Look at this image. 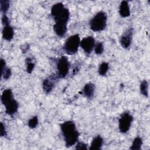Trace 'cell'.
I'll return each instance as SVG.
<instances>
[{
  "instance_id": "obj_1",
  "label": "cell",
  "mask_w": 150,
  "mask_h": 150,
  "mask_svg": "<svg viewBox=\"0 0 150 150\" xmlns=\"http://www.w3.org/2000/svg\"><path fill=\"white\" fill-rule=\"evenodd\" d=\"M60 128L66 146L70 147L74 145L77 142L79 136L75 123L72 121H67L60 125Z\"/></svg>"
},
{
  "instance_id": "obj_2",
  "label": "cell",
  "mask_w": 150,
  "mask_h": 150,
  "mask_svg": "<svg viewBox=\"0 0 150 150\" xmlns=\"http://www.w3.org/2000/svg\"><path fill=\"white\" fill-rule=\"evenodd\" d=\"M51 15L55 22H67L70 17V12L68 9L66 8L61 2L57 3L52 7Z\"/></svg>"
},
{
  "instance_id": "obj_3",
  "label": "cell",
  "mask_w": 150,
  "mask_h": 150,
  "mask_svg": "<svg viewBox=\"0 0 150 150\" xmlns=\"http://www.w3.org/2000/svg\"><path fill=\"white\" fill-rule=\"evenodd\" d=\"M107 16L106 13L104 11H100L90 20V29L94 32L102 31L107 26Z\"/></svg>"
},
{
  "instance_id": "obj_4",
  "label": "cell",
  "mask_w": 150,
  "mask_h": 150,
  "mask_svg": "<svg viewBox=\"0 0 150 150\" xmlns=\"http://www.w3.org/2000/svg\"><path fill=\"white\" fill-rule=\"evenodd\" d=\"M80 44V39L78 34L70 36L65 42L63 45V50L69 55L76 53L79 49Z\"/></svg>"
},
{
  "instance_id": "obj_5",
  "label": "cell",
  "mask_w": 150,
  "mask_h": 150,
  "mask_svg": "<svg viewBox=\"0 0 150 150\" xmlns=\"http://www.w3.org/2000/svg\"><path fill=\"white\" fill-rule=\"evenodd\" d=\"M133 120L132 116L127 112H124L119 119V129L122 133H126L130 128Z\"/></svg>"
},
{
  "instance_id": "obj_6",
  "label": "cell",
  "mask_w": 150,
  "mask_h": 150,
  "mask_svg": "<svg viewBox=\"0 0 150 150\" xmlns=\"http://www.w3.org/2000/svg\"><path fill=\"white\" fill-rule=\"evenodd\" d=\"M70 64L66 56H62L58 60L57 64V77L64 78L65 77L69 70Z\"/></svg>"
},
{
  "instance_id": "obj_7",
  "label": "cell",
  "mask_w": 150,
  "mask_h": 150,
  "mask_svg": "<svg viewBox=\"0 0 150 150\" xmlns=\"http://www.w3.org/2000/svg\"><path fill=\"white\" fill-rule=\"evenodd\" d=\"M95 39L93 36H87L80 41V46L87 54H90L95 46Z\"/></svg>"
},
{
  "instance_id": "obj_8",
  "label": "cell",
  "mask_w": 150,
  "mask_h": 150,
  "mask_svg": "<svg viewBox=\"0 0 150 150\" xmlns=\"http://www.w3.org/2000/svg\"><path fill=\"white\" fill-rule=\"evenodd\" d=\"M132 38V29L129 28L127 29L123 35L121 36L120 42L121 46L125 49H127L129 47Z\"/></svg>"
},
{
  "instance_id": "obj_9",
  "label": "cell",
  "mask_w": 150,
  "mask_h": 150,
  "mask_svg": "<svg viewBox=\"0 0 150 150\" xmlns=\"http://www.w3.org/2000/svg\"><path fill=\"white\" fill-rule=\"evenodd\" d=\"M67 22H55L53 25V30L54 33L59 37H63L67 32Z\"/></svg>"
},
{
  "instance_id": "obj_10",
  "label": "cell",
  "mask_w": 150,
  "mask_h": 150,
  "mask_svg": "<svg viewBox=\"0 0 150 150\" xmlns=\"http://www.w3.org/2000/svg\"><path fill=\"white\" fill-rule=\"evenodd\" d=\"M4 105L5 107L6 113L9 115H12L16 113L19 107L18 102L13 98L6 103Z\"/></svg>"
},
{
  "instance_id": "obj_11",
  "label": "cell",
  "mask_w": 150,
  "mask_h": 150,
  "mask_svg": "<svg viewBox=\"0 0 150 150\" xmlns=\"http://www.w3.org/2000/svg\"><path fill=\"white\" fill-rule=\"evenodd\" d=\"M54 86V78L53 76H50L45 79L42 83V88L44 92L46 94L49 93Z\"/></svg>"
},
{
  "instance_id": "obj_12",
  "label": "cell",
  "mask_w": 150,
  "mask_h": 150,
  "mask_svg": "<svg viewBox=\"0 0 150 150\" xmlns=\"http://www.w3.org/2000/svg\"><path fill=\"white\" fill-rule=\"evenodd\" d=\"M119 13L121 17L126 18L130 15V9L128 3L126 1H122L119 7Z\"/></svg>"
},
{
  "instance_id": "obj_13",
  "label": "cell",
  "mask_w": 150,
  "mask_h": 150,
  "mask_svg": "<svg viewBox=\"0 0 150 150\" xmlns=\"http://www.w3.org/2000/svg\"><path fill=\"white\" fill-rule=\"evenodd\" d=\"M95 85L92 83H87L83 87V94L88 98H91L94 94Z\"/></svg>"
},
{
  "instance_id": "obj_14",
  "label": "cell",
  "mask_w": 150,
  "mask_h": 150,
  "mask_svg": "<svg viewBox=\"0 0 150 150\" xmlns=\"http://www.w3.org/2000/svg\"><path fill=\"white\" fill-rule=\"evenodd\" d=\"M14 32L12 26L9 25L4 26L2 30V37L3 38L8 41H11L13 37Z\"/></svg>"
},
{
  "instance_id": "obj_15",
  "label": "cell",
  "mask_w": 150,
  "mask_h": 150,
  "mask_svg": "<svg viewBox=\"0 0 150 150\" xmlns=\"http://www.w3.org/2000/svg\"><path fill=\"white\" fill-rule=\"evenodd\" d=\"M103 144V139L100 135H97L91 141V145L90 147V150H99L101 149V146Z\"/></svg>"
},
{
  "instance_id": "obj_16",
  "label": "cell",
  "mask_w": 150,
  "mask_h": 150,
  "mask_svg": "<svg viewBox=\"0 0 150 150\" xmlns=\"http://www.w3.org/2000/svg\"><path fill=\"white\" fill-rule=\"evenodd\" d=\"M13 98V94L11 89H6L5 90L1 96V102L3 105H5L6 103L10 101L11 99Z\"/></svg>"
},
{
  "instance_id": "obj_17",
  "label": "cell",
  "mask_w": 150,
  "mask_h": 150,
  "mask_svg": "<svg viewBox=\"0 0 150 150\" xmlns=\"http://www.w3.org/2000/svg\"><path fill=\"white\" fill-rule=\"evenodd\" d=\"M142 145V138L139 137H137L133 141V142L130 147V149H133V150L140 149L141 148Z\"/></svg>"
},
{
  "instance_id": "obj_18",
  "label": "cell",
  "mask_w": 150,
  "mask_h": 150,
  "mask_svg": "<svg viewBox=\"0 0 150 150\" xmlns=\"http://www.w3.org/2000/svg\"><path fill=\"white\" fill-rule=\"evenodd\" d=\"M140 92L144 96L148 97V83L145 80L140 84Z\"/></svg>"
},
{
  "instance_id": "obj_19",
  "label": "cell",
  "mask_w": 150,
  "mask_h": 150,
  "mask_svg": "<svg viewBox=\"0 0 150 150\" xmlns=\"http://www.w3.org/2000/svg\"><path fill=\"white\" fill-rule=\"evenodd\" d=\"M109 69L108 63L107 62H103L100 64L98 68V73L101 76H105Z\"/></svg>"
},
{
  "instance_id": "obj_20",
  "label": "cell",
  "mask_w": 150,
  "mask_h": 150,
  "mask_svg": "<svg viewBox=\"0 0 150 150\" xmlns=\"http://www.w3.org/2000/svg\"><path fill=\"white\" fill-rule=\"evenodd\" d=\"M0 6H1V11L4 13V15H5L9 8L10 2L9 1H7V0H1Z\"/></svg>"
},
{
  "instance_id": "obj_21",
  "label": "cell",
  "mask_w": 150,
  "mask_h": 150,
  "mask_svg": "<svg viewBox=\"0 0 150 150\" xmlns=\"http://www.w3.org/2000/svg\"><path fill=\"white\" fill-rule=\"evenodd\" d=\"M11 74L12 73L11 69L8 67H6V66L4 68V69L1 70V76L5 80L9 79L11 76Z\"/></svg>"
},
{
  "instance_id": "obj_22",
  "label": "cell",
  "mask_w": 150,
  "mask_h": 150,
  "mask_svg": "<svg viewBox=\"0 0 150 150\" xmlns=\"http://www.w3.org/2000/svg\"><path fill=\"white\" fill-rule=\"evenodd\" d=\"M38 124V118L37 116L32 117L28 121V126L30 128H35Z\"/></svg>"
},
{
  "instance_id": "obj_23",
  "label": "cell",
  "mask_w": 150,
  "mask_h": 150,
  "mask_svg": "<svg viewBox=\"0 0 150 150\" xmlns=\"http://www.w3.org/2000/svg\"><path fill=\"white\" fill-rule=\"evenodd\" d=\"M94 51L96 54L100 55L103 53L104 51V46L102 42H98L94 46Z\"/></svg>"
},
{
  "instance_id": "obj_24",
  "label": "cell",
  "mask_w": 150,
  "mask_h": 150,
  "mask_svg": "<svg viewBox=\"0 0 150 150\" xmlns=\"http://www.w3.org/2000/svg\"><path fill=\"white\" fill-rule=\"evenodd\" d=\"M26 71L28 73H31L35 67V64L33 63L30 59L28 58L26 60Z\"/></svg>"
},
{
  "instance_id": "obj_25",
  "label": "cell",
  "mask_w": 150,
  "mask_h": 150,
  "mask_svg": "<svg viewBox=\"0 0 150 150\" xmlns=\"http://www.w3.org/2000/svg\"><path fill=\"white\" fill-rule=\"evenodd\" d=\"M75 149L77 150H80V149L86 150V149H87V146L86 144H84L82 142H80L77 144Z\"/></svg>"
},
{
  "instance_id": "obj_26",
  "label": "cell",
  "mask_w": 150,
  "mask_h": 150,
  "mask_svg": "<svg viewBox=\"0 0 150 150\" xmlns=\"http://www.w3.org/2000/svg\"><path fill=\"white\" fill-rule=\"evenodd\" d=\"M0 135L1 137H5L6 135V131L4 124L1 122V129H0Z\"/></svg>"
},
{
  "instance_id": "obj_27",
  "label": "cell",
  "mask_w": 150,
  "mask_h": 150,
  "mask_svg": "<svg viewBox=\"0 0 150 150\" xmlns=\"http://www.w3.org/2000/svg\"><path fill=\"white\" fill-rule=\"evenodd\" d=\"M2 23L4 26H6V25H9V21L8 18L5 15V14L2 16Z\"/></svg>"
}]
</instances>
